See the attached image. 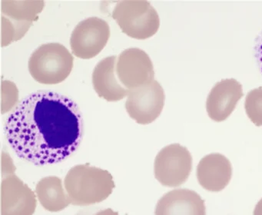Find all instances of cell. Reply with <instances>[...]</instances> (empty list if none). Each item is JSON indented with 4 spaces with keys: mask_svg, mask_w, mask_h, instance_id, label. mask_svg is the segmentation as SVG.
<instances>
[{
    "mask_svg": "<svg viewBox=\"0 0 262 215\" xmlns=\"http://www.w3.org/2000/svg\"><path fill=\"white\" fill-rule=\"evenodd\" d=\"M5 133L15 153L36 165L61 162L76 152L83 135L80 109L69 97L38 92L7 118Z\"/></svg>",
    "mask_w": 262,
    "mask_h": 215,
    "instance_id": "6da1fadb",
    "label": "cell"
},
{
    "mask_svg": "<svg viewBox=\"0 0 262 215\" xmlns=\"http://www.w3.org/2000/svg\"><path fill=\"white\" fill-rule=\"evenodd\" d=\"M72 204L90 206L108 198L115 188L113 176L108 170L90 164L72 167L64 180Z\"/></svg>",
    "mask_w": 262,
    "mask_h": 215,
    "instance_id": "7a4b0ae2",
    "label": "cell"
},
{
    "mask_svg": "<svg viewBox=\"0 0 262 215\" xmlns=\"http://www.w3.org/2000/svg\"><path fill=\"white\" fill-rule=\"evenodd\" d=\"M74 58L60 43L42 45L29 60V71L33 79L43 84H56L65 81L72 72Z\"/></svg>",
    "mask_w": 262,
    "mask_h": 215,
    "instance_id": "3957f363",
    "label": "cell"
},
{
    "mask_svg": "<svg viewBox=\"0 0 262 215\" xmlns=\"http://www.w3.org/2000/svg\"><path fill=\"white\" fill-rule=\"evenodd\" d=\"M112 15L122 32L136 39L151 38L160 27L157 11L149 2L145 0L119 2Z\"/></svg>",
    "mask_w": 262,
    "mask_h": 215,
    "instance_id": "277c9868",
    "label": "cell"
},
{
    "mask_svg": "<svg viewBox=\"0 0 262 215\" xmlns=\"http://www.w3.org/2000/svg\"><path fill=\"white\" fill-rule=\"evenodd\" d=\"M191 169V153L179 144L165 146L155 159V177L165 187H176L183 184L189 178Z\"/></svg>",
    "mask_w": 262,
    "mask_h": 215,
    "instance_id": "5b68a950",
    "label": "cell"
},
{
    "mask_svg": "<svg viewBox=\"0 0 262 215\" xmlns=\"http://www.w3.org/2000/svg\"><path fill=\"white\" fill-rule=\"evenodd\" d=\"M110 37V26L105 20L99 17L85 18L72 32V52L75 56L82 59L94 58L103 50Z\"/></svg>",
    "mask_w": 262,
    "mask_h": 215,
    "instance_id": "8992f818",
    "label": "cell"
},
{
    "mask_svg": "<svg viewBox=\"0 0 262 215\" xmlns=\"http://www.w3.org/2000/svg\"><path fill=\"white\" fill-rule=\"evenodd\" d=\"M165 95L159 81H154L129 91L125 109L130 118L138 124H149L156 121L163 110Z\"/></svg>",
    "mask_w": 262,
    "mask_h": 215,
    "instance_id": "52a82bcc",
    "label": "cell"
},
{
    "mask_svg": "<svg viewBox=\"0 0 262 215\" xmlns=\"http://www.w3.org/2000/svg\"><path fill=\"white\" fill-rule=\"evenodd\" d=\"M116 73L122 85L128 90L155 80L152 61L149 55L139 48H130L121 52L116 61Z\"/></svg>",
    "mask_w": 262,
    "mask_h": 215,
    "instance_id": "ba28073f",
    "label": "cell"
},
{
    "mask_svg": "<svg viewBox=\"0 0 262 215\" xmlns=\"http://www.w3.org/2000/svg\"><path fill=\"white\" fill-rule=\"evenodd\" d=\"M33 190L16 175L3 178L1 215H33L37 205Z\"/></svg>",
    "mask_w": 262,
    "mask_h": 215,
    "instance_id": "9c48e42d",
    "label": "cell"
},
{
    "mask_svg": "<svg viewBox=\"0 0 262 215\" xmlns=\"http://www.w3.org/2000/svg\"><path fill=\"white\" fill-rule=\"evenodd\" d=\"M243 96V89L239 81L227 78L216 83L208 94L206 110L208 116L216 122H222L232 114Z\"/></svg>",
    "mask_w": 262,
    "mask_h": 215,
    "instance_id": "30bf717a",
    "label": "cell"
},
{
    "mask_svg": "<svg viewBox=\"0 0 262 215\" xmlns=\"http://www.w3.org/2000/svg\"><path fill=\"white\" fill-rule=\"evenodd\" d=\"M196 175L199 184L204 189L208 191L219 192L231 181L232 166L225 155L209 154L199 161Z\"/></svg>",
    "mask_w": 262,
    "mask_h": 215,
    "instance_id": "8fae6325",
    "label": "cell"
},
{
    "mask_svg": "<svg viewBox=\"0 0 262 215\" xmlns=\"http://www.w3.org/2000/svg\"><path fill=\"white\" fill-rule=\"evenodd\" d=\"M155 215H206V207L205 201L194 190L174 189L159 200Z\"/></svg>",
    "mask_w": 262,
    "mask_h": 215,
    "instance_id": "7c38bea8",
    "label": "cell"
},
{
    "mask_svg": "<svg viewBox=\"0 0 262 215\" xmlns=\"http://www.w3.org/2000/svg\"><path fill=\"white\" fill-rule=\"evenodd\" d=\"M117 57L101 60L93 72V84L96 94L108 101H118L128 96L129 91L119 81L116 73Z\"/></svg>",
    "mask_w": 262,
    "mask_h": 215,
    "instance_id": "4fadbf2b",
    "label": "cell"
},
{
    "mask_svg": "<svg viewBox=\"0 0 262 215\" xmlns=\"http://www.w3.org/2000/svg\"><path fill=\"white\" fill-rule=\"evenodd\" d=\"M36 195L42 207L48 211H61L72 204L62 179L57 176L42 178L36 184Z\"/></svg>",
    "mask_w": 262,
    "mask_h": 215,
    "instance_id": "5bb4252c",
    "label": "cell"
},
{
    "mask_svg": "<svg viewBox=\"0 0 262 215\" xmlns=\"http://www.w3.org/2000/svg\"><path fill=\"white\" fill-rule=\"evenodd\" d=\"M45 7V2L40 0H2V15L14 21L33 23Z\"/></svg>",
    "mask_w": 262,
    "mask_h": 215,
    "instance_id": "9a60e30c",
    "label": "cell"
},
{
    "mask_svg": "<svg viewBox=\"0 0 262 215\" xmlns=\"http://www.w3.org/2000/svg\"><path fill=\"white\" fill-rule=\"evenodd\" d=\"M245 112L256 126L262 127V87L252 89L245 98Z\"/></svg>",
    "mask_w": 262,
    "mask_h": 215,
    "instance_id": "2e32d148",
    "label": "cell"
},
{
    "mask_svg": "<svg viewBox=\"0 0 262 215\" xmlns=\"http://www.w3.org/2000/svg\"><path fill=\"white\" fill-rule=\"evenodd\" d=\"M19 90L15 83L3 80L1 83V113L14 110L19 104Z\"/></svg>",
    "mask_w": 262,
    "mask_h": 215,
    "instance_id": "e0dca14e",
    "label": "cell"
},
{
    "mask_svg": "<svg viewBox=\"0 0 262 215\" xmlns=\"http://www.w3.org/2000/svg\"><path fill=\"white\" fill-rule=\"evenodd\" d=\"M2 32H1V43L2 47L9 46L12 42L18 41V33L16 26L10 18L2 15Z\"/></svg>",
    "mask_w": 262,
    "mask_h": 215,
    "instance_id": "ac0fdd59",
    "label": "cell"
},
{
    "mask_svg": "<svg viewBox=\"0 0 262 215\" xmlns=\"http://www.w3.org/2000/svg\"><path fill=\"white\" fill-rule=\"evenodd\" d=\"M1 169H2V178L15 175L16 166L10 155L7 152H3L1 156Z\"/></svg>",
    "mask_w": 262,
    "mask_h": 215,
    "instance_id": "d6986e66",
    "label": "cell"
},
{
    "mask_svg": "<svg viewBox=\"0 0 262 215\" xmlns=\"http://www.w3.org/2000/svg\"><path fill=\"white\" fill-rule=\"evenodd\" d=\"M77 215H119L118 212L111 208L99 209L96 207L85 209Z\"/></svg>",
    "mask_w": 262,
    "mask_h": 215,
    "instance_id": "ffe728a7",
    "label": "cell"
},
{
    "mask_svg": "<svg viewBox=\"0 0 262 215\" xmlns=\"http://www.w3.org/2000/svg\"><path fill=\"white\" fill-rule=\"evenodd\" d=\"M253 215H262V198L256 204Z\"/></svg>",
    "mask_w": 262,
    "mask_h": 215,
    "instance_id": "44dd1931",
    "label": "cell"
},
{
    "mask_svg": "<svg viewBox=\"0 0 262 215\" xmlns=\"http://www.w3.org/2000/svg\"><path fill=\"white\" fill-rule=\"evenodd\" d=\"M257 60H258L260 71L262 72V40L259 44L258 48H257Z\"/></svg>",
    "mask_w": 262,
    "mask_h": 215,
    "instance_id": "7402d4cb",
    "label": "cell"
}]
</instances>
